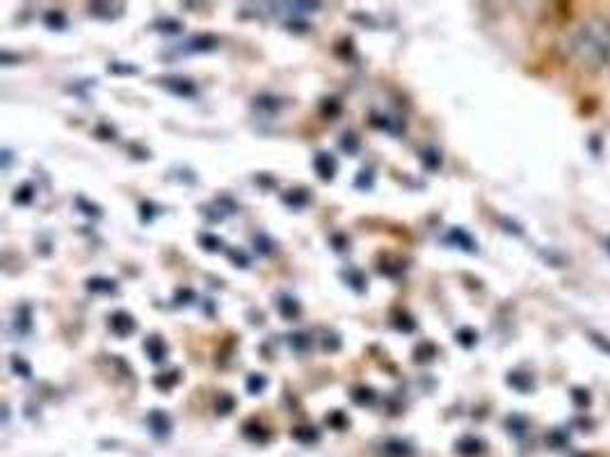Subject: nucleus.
<instances>
[{"label": "nucleus", "mask_w": 610, "mask_h": 457, "mask_svg": "<svg viewBox=\"0 0 610 457\" xmlns=\"http://www.w3.org/2000/svg\"><path fill=\"white\" fill-rule=\"evenodd\" d=\"M220 46L218 37H213V35H197L193 37L190 42L183 44L181 53L183 55H190V53H208V51H216Z\"/></svg>", "instance_id": "nucleus-4"}, {"label": "nucleus", "mask_w": 610, "mask_h": 457, "mask_svg": "<svg viewBox=\"0 0 610 457\" xmlns=\"http://www.w3.org/2000/svg\"><path fill=\"white\" fill-rule=\"evenodd\" d=\"M606 246H608V252H610V240H608V242H606Z\"/></svg>", "instance_id": "nucleus-39"}, {"label": "nucleus", "mask_w": 610, "mask_h": 457, "mask_svg": "<svg viewBox=\"0 0 610 457\" xmlns=\"http://www.w3.org/2000/svg\"><path fill=\"white\" fill-rule=\"evenodd\" d=\"M337 159H334L331 154H325V151H320V154H316L314 159V170L316 174L323 178V181H331L334 174H337Z\"/></svg>", "instance_id": "nucleus-5"}, {"label": "nucleus", "mask_w": 610, "mask_h": 457, "mask_svg": "<svg viewBox=\"0 0 610 457\" xmlns=\"http://www.w3.org/2000/svg\"><path fill=\"white\" fill-rule=\"evenodd\" d=\"M265 387H268V380H265L261 373H254V376L248 378V391H250V393H254V395H257V393H263Z\"/></svg>", "instance_id": "nucleus-24"}, {"label": "nucleus", "mask_w": 610, "mask_h": 457, "mask_svg": "<svg viewBox=\"0 0 610 457\" xmlns=\"http://www.w3.org/2000/svg\"><path fill=\"white\" fill-rule=\"evenodd\" d=\"M87 291L89 293H101V295H112V293H117V282L108 280V278H91L87 282Z\"/></svg>", "instance_id": "nucleus-10"}, {"label": "nucleus", "mask_w": 610, "mask_h": 457, "mask_svg": "<svg viewBox=\"0 0 610 457\" xmlns=\"http://www.w3.org/2000/svg\"><path fill=\"white\" fill-rule=\"evenodd\" d=\"M76 204L85 208V210H83V213H85V216H95V218H99V216H101V213H99V208H97L95 204H91V206H89V204H87V202H85L83 197H78V199H76Z\"/></svg>", "instance_id": "nucleus-33"}, {"label": "nucleus", "mask_w": 610, "mask_h": 457, "mask_svg": "<svg viewBox=\"0 0 610 457\" xmlns=\"http://www.w3.org/2000/svg\"><path fill=\"white\" fill-rule=\"evenodd\" d=\"M12 371H14V373H21V378H30V376H33V369H30V363H25L19 355L12 357Z\"/></svg>", "instance_id": "nucleus-28"}, {"label": "nucleus", "mask_w": 610, "mask_h": 457, "mask_svg": "<svg viewBox=\"0 0 610 457\" xmlns=\"http://www.w3.org/2000/svg\"><path fill=\"white\" fill-rule=\"evenodd\" d=\"M108 327H110V331L115 334L117 339H127L138 329V323H135V318L129 312H115L110 316Z\"/></svg>", "instance_id": "nucleus-3"}, {"label": "nucleus", "mask_w": 610, "mask_h": 457, "mask_svg": "<svg viewBox=\"0 0 610 457\" xmlns=\"http://www.w3.org/2000/svg\"><path fill=\"white\" fill-rule=\"evenodd\" d=\"M156 25H159L161 33H167V35H176V33H181V30H183V23L176 21V19H165V21H161Z\"/></svg>", "instance_id": "nucleus-26"}, {"label": "nucleus", "mask_w": 610, "mask_h": 457, "mask_svg": "<svg viewBox=\"0 0 610 457\" xmlns=\"http://www.w3.org/2000/svg\"><path fill=\"white\" fill-rule=\"evenodd\" d=\"M295 437H304V439H316V433H314V428H297V431H295Z\"/></svg>", "instance_id": "nucleus-36"}, {"label": "nucleus", "mask_w": 610, "mask_h": 457, "mask_svg": "<svg viewBox=\"0 0 610 457\" xmlns=\"http://www.w3.org/2000/svg\"><path fill=\"white\" fill-rule=\"evenodd\" d=\"M421 161H423L425 170H431V172H435V170L442 167V154H439L437 149H425V151H421Z\"/></svg>", "instance_id": "nucleus-14"}, {"label": "nucleus", "mask_w": 610, "mask_h": 457, "mask_svg": "<svg viewBox=\"0 0 610 457\" xmlns=\"http://www.w3.org/2000/svg\"><path fill=\"white\" fill-rule=\"evenodd\" d=\"M199 242H201V248H204V250H208V252H220V250L225 248L222 238H218V236H210V233L199 236Z\"/></svg>", "instance_id": "nucleus-18"}, {"label": "nucleus", "mask_w": 610, "mask_h": 457, "mask_svg": "<svg viewBox=\"0 0 610 457\" xmlns=\"http://www.w3.org/2000/svg\"><path fill=\"white\" fill-rule=\"evenodd\" d=\"M375 399H378V395H375V391L371 387H357L352 391V401L357 405H371Z\"/></svg>", "instance_id": "nucleus-15"}, {"label": "nucleus", "mask_w": 610, "mask_h": 457, "mask_svg": "<svg viewBox=\"0 0 610 457\" xmlns=\"http://www.w3.org/2000/svg\"><path fill=\"white\" fill-rule=\"evenodd\" d=\"M344 278H346L348 286H350L352 291H357V293H363V291H366V284H369V282H366V278H363V272H361V270H355V268L346 270V272H344Z\"/></svg>", "instance_id": "nucleus-11"}, {"label": "nucleus", "mask_w": 610, "mask_h": 457, "mask_svg": "<svg viewBox=\"0 0 610 457\" xmlns=\"http://www.w3.org/2000/svg\"><path fill=\"white\" fill-rule=\"evenodd\" d=\"M44 23H46L51 30H65V28H67V17H65V12L51 10V12L44 14Z\"/></svg>", "instance_id": "nucleus-17"}, {"label": "nucleus", "mask_w": 610, "mask_h": 457, "mask_svg": "<svg viewBox=\"0 0 610 457\" xmlns=\"http://www.w3.org/2000/svg\"><path fill=\"white\" fill-rule=\"evenodd\" d=\"M512 387H516L520 391H529L533 387V380L531 378H524L522 373H512L510 380H508Z\"/></svg>", "instance_id": "nucleus-29"}, {"label": "nucleus", "mask_w": 610, "mask_h": 457, "mask_svg": "<svg viewBox=\"0 0 610 457\" xmlns=\"http://www.w3.org/2000/svg\"><path fill=\"white\" fill-rule=\"evenodd\" d=\"M33 197H35V193H33V186H30V183H23V186H21V188H17L14 202H17V204H21V206H25V204H30V202H33Z\"/></svg>", "instance_id": "nucleus-21"}, {"label": "nucleus", "mask_w": 610, "mask_h": 457, "mask_svg": "<svg viewBox=\"0 0 610 457\" xmlns=\"http://www.w3.org/2000/svg\"><path fill=\"white\" fill-rule=\"evenodd\" d=\"M233 407V399L231 395H220V403H218V414H229Z\"/></svg>", "instance_id": "nucleus-34"}, {"label": "nucleus", "mask_w": 610, "mask_h": 457, "mask_svg": "<svg viewBox=\"0 0 610 457\" xmlns=\"http://www.w3.org/2000/svg\"><path fill=\"white\" fill-rule=\"evenodd\" d=\"M146 421H149V425H151V431H154V435H159V437H167V435H170L172 421H170V416H167L165 412L154 410V412L149 414Z\"/></svg>", "instance_id": "nucleus-7"}, {"label": "nucleus", "mask_w": 610, "mask_h": 457, "mask_svg": "<svg viewBox=\"0 0 610 457\" xmlns=\"http://www.w3.org/2000/svg\"><path fill=\"white\" fill-rule=\"evenodd\" d=\"M395 327H399L401 331H412L414 327H416V323L410 318V316H399V318H395Z\"/></svg>", "instance_id": "nucleus-31"}, {"label": "nucleus", "mask_w": 610, "mask_h": 457, "mask_svg": "<svg viewBox=\"0 0 610 457\" xmlns=\"http://www.w3.org/2000/svg\"><path fill=\"white\" fill-rule=\"evenodd\" d=\"M373 172L371 170H361L359 172V176H357V181H355V186L357 188H361V191H371L373 188Z\"/></svg>", "instance_id": "nucleus-23"}, {"label": "nucleus", "mask_w": 610, "mask_h": 457, "mask_svg": "<svg viewBox=\"0 0 610 457\" xmlns=\"http://www.w3.org/2000/svg\"><path fill=\"white\" fill-rule=\"evenodd\" d=\"M161 85L172 91L174 97H181V99H195L197 97V85L190 80V78H183V76H170V78H163Z\"/></svg>", "instance_id": "nucleus-2"}, {"label": "nucleus", "mask_w": 610, "mask_h": 457, "mask_svg": "<svg viewBox=\"0 0 610 457\" xmlns=\"http://www.w3.org/2000/svg\"><path fill=\"white\" fill-rule=\"evenodd\" d=\"M446 242H450V246H457V248L465 250V252H476V248H478V246H476V240H473L465 229H460V227L450 229Z\"/></svg>", "instance_id": "nucleus-6"}, {"label": "nucleus", "mask_w": 610, "mask_h": 457, "mask_svg": "<svg viewBox=\"0 0 610 457\" xmlns=\"http://www.w3.org/2000/svg\"><path fill=\"white\" fill-rule=\"evenodd\" d=\"M3 156H6V170H8V167H10V161H12V154H10V151H6Z\"/></svg>", "instance_id": "nucleus-38"}, {"label": "nucleus", "mask_w": 610, "mask_h": 457, "mask_svg": "<svg viewBox=\"0 0 610 457\" xmlns=\"http://www.w3.org/2000/svg\"><path fill=\"white\" fill-rule=\"evenodd\" d=\"M309 193L307 191H288L286 195H284V204L286 206H291V208H304V206H307L309 204Z\"/></svg>", "instance_id": "nucleus-12"}, {"label": "nucleus", "mask_w": 610, "mask_h": 457, "mask_svg": "<svg viewBox=\"0 0 610 457\" xmlns=\"http://www.w3.org/2000/svg\"><path fill=\"white\" fill-rule=\"evenodd\" d=\"M291 341V348L295 350V352H307L309 348H312V337H309V334H304V331H297V334H291V337H288Z\"/></svg>", "instance_id": "nucleus-16"}, {"label": "nucleus", "mask_w": 610, "mask_h": 457, "mask_svg": "<svg viewBox=\"0 0 610 457\" xmlns=\"http://www.w3.org/2000/svg\"><path fill=\"white\" fill-rule=\"evenodd\" d=\"M327 423H337V425H344V423H346V418H344V414H341V412H337V414H331V416L327 418Z\"/></svg>", "instance_id": "nucleus-37"}, {"label": "nucleus", "mask_w": 610, "mask_h": 457, "mask_svg": "<svg viewBox=\"0 0 610 457\" xmlns=\"http://www.w3.org/2000/svg\"><path fill=\"white\" fill-rule=\"evenodd\" d=\"M229 257H231V261L238 265L240 263V268H248L250 265V259L246 257V254H242V252H229Z\"/></svg>", "instance_id": "nucleus-35"}, {"label": "nucleus", "mask_w": 610, "mask_h": 457, "mask_svg": "<svg viewBox=\"0 0 610 457\" xmlns=\"http://www.w3.org/2000/svg\"><path fill=\"white\" fill-rule=\"evenodd\" d=\"M254 250L263 257H270V254H274V242L268 236L259 233V236H254Z\"/></svg>", "instance_id": "nucleus-19"}, {"label": "nucleus", "mask_w": 610, "mask_h": 457, "mask_svg": "<svg viewBox=\"0 0 610 457\" xmlns=\"http://www.w3.org/2000/svg\"><path fill=\"white\" fill-rule=\"evenodd\" d=\"M178 380H181V373H178V371H172V373H163V376H159V378L154 380V384H156L159 389H163V391H170L172 387H176V384H178Z\"/></svg>", "instance_id": "nucleus-20"}, {"label": "nucleus", "mask_w": 610, "mask_h": 457, "mask_svg": "<svg viewBox=\"0 0 610 457\" xmlns=\"http://www.w3.org/2000/svg\"><path fill=\"white\" fill-rule=\"evenodd\" d=\"M277 307H280L282 318H286V320H297L299 314H302L299 302H297L295 297H291V295H282V300H280Z\"/></svg>", "instance_id": "nucleus-9"}, {"label": "nucleus", "mask_w": 610, "mask_h": 457, "mask_svg": "<svg viewBox=\"0 0 610 457\" xmlns=\"http://www.w3.org/2000/svg\"><path fill=\"white\" fill-rule=\"evenodd\" d=\"M115 8H121V6H110V3H95V6H89V14L91 17H97V19H117L119 12H112Z\"/></svg>", "instance_id": "nucleus-13"}, {"label": "nucleus", "mask_w": 610, "mask_h": 457, "mask_svg": "<svg viewBox=\"0 0 610 457\" xmlns=\"http://www.w3.org/2000/svg\"><path fill=\"white\" fill-rule=\"evenodd\" d=\"M323 112L329 115V117L339 115V112H341V104H339V101H334V99H327V101L323 104Z\"/></svg>", "instance_id": "nucleus-32"}, {"label": "nucleus", "mask_w": 610, "mask_h": 457, "mask_svg": "<svg viewBox=\"0 0 610 457\" xmlns=\"http://www.w3.org/2000/svg\"><path fill=\"white\" fill-rule=\"evenodd\" d=\"M257 104H254V108H259V110H265L268 115H274V112H277L280 110V104H277V99H272V97H259V99H254Z\"/></svg>", "instance_id": "nucleus-22"}, {"label": "nucleus", "mask_w": 610, "mask_h": 457, "mask_svg": "<svg viewBox=\"0 0 610 457\" xmlns=\"http://www.w3.org/2000/svg\"><path fill=\"white\" fill-rule=\"evenodd\" d=\"M144 350H146V357L151 361H154V363H161L167 357V346H165V341L161 337H149L144 341Z\"/></svg>", "instance_id": "nucleus-8"}, {"label": "nucleus", "mask_w": 610, "mask_h": 457, "mask_svg": "<svg viewBox=\"0 0 610 457\" xmlns=\"http://www.w3.org/2000/svg\"><path fill=\"white\" fill-rule=\"evenodd\" d=\"M457 341H460L465 348H471V346H476V341H478V334H476L473 329L465 327V329L457 331Z\"/></svg>", "instance_id": "nucleus-25"}, {"label": "nucleus", "mask_w": 610, "mask_h": 457, "mask_svg": "<svg viewBox=\"0 0 610 457\" xmlns=\"http://www.w3.org/2000/svg\"><path fill=\"white\" fill-rule=\"evenodd\" d=\"M108 72L110 74H117V76H135L140 69L138 67H133V65H121V63H112L110 67H108Z\"/></svg>", "instance_id": "nucleus-30"}, {"label": "nucleus", "mask_w": 610, "mask_h": 457, "mask_svg": "<svg viewBox=\"0 0 610 457\" xmlns=\"http://www.w3.org/2000/svg\"><path fill=\"white\" fill-rule=\"evenodd\" d=\"M571 51L578 63L588 69L610 72V21H586L571 37Z\"/></svg>", "instance_id": "nucleus-1"}, {"label": "nucleus", "mask_w": 610, "mask_h": 457, "mask_svg": "<svg viewBox=\"0 0 610 457\" xmlns=\"http://www.w3.org/2000/svg\"><path fill=\"white\" fill-rule=\"evenodd\" d=\"M341 149L348 151L350 156L357 154V151H359V138H357L355 133H344V138H341Z\"/></svg>", "instance_id": "nucleus-27"}]
</instances>
